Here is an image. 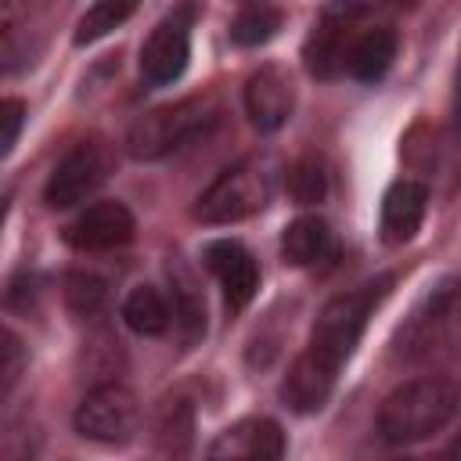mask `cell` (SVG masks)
Returning <instances> with one entry per match:
<instances>
[{
	"mask_svg": "<svg viewBox=\"0 0 461 461\" xmlns=\"http://www.w3.org/2000/svg\"><path fill=\"white\" fill-rule=\"evenodd\" d=\"M457 414V385L450 378H414L393 389L378 407V432L393 447L421 443L443 432Z\"/></svg>",
	"mask_w": 461,
	"mask_h": 461,
	"instance_id": "cell-1",
	"label": "cell"
},
{
	"mask_svg": "<svg viewBox=\"0 0 461 461\" xmlns=\"http://www.w3.org/2000/svg\"><path fill=\"white\" fill-rule=\"evenodd\" d=\"M389 288H393V274H382L375 281H364L353 292H342V295L328 299L321 306L317 321H313L306 353L313 360H321L328 371L339 375V367L353 357V349H357V342L367 328V317L375 313V306L385 299Z\"/></svg>",
	"mask_w": 461,
	"mask_h": 461,
	"instance_id": "cell-2",
	"label": "cell"
},
{
	"mask_svg": "<svg viewBox=\"0 0 461 461\" xmlns=\"http://www.w3.org/2000/svg\"><path fill=\"white\" fill-rule=\"evenodd\" d=\"M274 194V173L263 158H241L230 169H223L194 202L191 216L209 227L238 223L256 216Z\"/></svg>",
	"mask_w": 461,
	"mask_h": 461,
	"instance_id": "cell-3",
	"label": "cell"
},
{
	"mask_svg": "<svg viewBox=\"0 0 461 461\" xmlns=\"http://www.w3.org/2000/svg\"><path fill=\"white\" fill-rule=\"evenodd\" d=\"M216 119V108L209 97H184L176 104H162L144 112L130 133H126V151L140 162H158L184 148L194 133H202Z\"/></svg>",
	"mask_w": 461,
	"mask_h": 461,
	"instance_id": "cell-4",
	"label": "cell"
},
{
	"mask_svg": "<svg viewBox=\"0 0 461 461\" xmlns=\"http://www.w3.org/2000/svg\"><path fill=\"white\" fill-rule=\"evenodd\" d=\"M137 396L119 382L94 385L76 407V432L94 443H126L137 432Z\"/></svg>",
	"mask_w": 461,
	"mask_h": 461,
	"instance_id": "cell-5",
	"label": "cell"
},
{
	"mask_svg": "<svg viewBox=\"0 0 461 461\" xmlns=\"http://www.w3.org/2000/svg\"><path fill=\"white\" fill-rule=\"evenodd\" d=\"M112 169V158H108V148L97 144V140H83L76 144L58 166L54 173L47 176V187H43V202L50 209H72L79 205L86 194H94L104 176Z\"/></svg>",
	"mask_w": 461,
	"mask_h": 461,
	"instance_id": "cell-6",
	"label": "cell"
},
{
	"mask_svg": "<svg viewBox=\"0 0 461 461\" xmlns=\"http://www.w3.org/2000/svg\"><path fill=\"white\" fill-rule=\"evenodd\" d=\"M364 14V4L360 0H339L331 4L321 22L313 25L306 47H303V65L310 76L317 79H335L346 65V50L353 43V22Z\"/></svg>",
	"mask_w": 461,
	"mask_h": 461,
	"instance_id": "cell-7",
	"label": "cell"
},
{
	"mask_svg": "<svg viewBox=\"0 0 461 461\" xmlns=\"http://www.w3.org/2000/svg\"><path fill=\"white\" fill-rule=\"evenodd\" d=\"M191 58V7H176L162 18L140 47V76L151 86H166L184 76Z\"/></svg>",
	"mask_w": 461,
	"mask_h": 461,
	"instance_id": "cell-8",
	"label": "cell"
},
{
	"mask_svg": "<svg viewBox=\"0 0 461 461\" xmlns=\"http://www.w3.org/2000/svg\"><path fill=\"white\" fill-rule=\"evenodd\" d=\"M202 263L220 281L223 303H227L230 313H241L256 299V292H259V267H256V256L241 241H234V238L209 241L202 249Z\"/></svg>",
	"mask_w": 461,
	"mask_h": 461,
	"instance_id": "cell-9",
	"label": "cell"
},
{
	"mask_svg": "<svg viewBox=\"0 0 461 461\" xmlns=\"http://www.w3.org/2000/svg\"><path fill=\"white\" fill-rule=\"evenodd\" d=\"M295 108V79L285 65H259L245 79V112L259 133H274L292 119Z\"/></svg>",
	"mask_w": 461,
	"mask_h": 461,
	"instance_id": "cell-10",
	"label": "cell"
},
{
	"mask_svg": "<svg viewBox=\"0 0 461 461\" xmlns=\"http://www.w3.org/2000/svg\"><path fill=\"white\" fill-rule=\"evenodd\" d=\"M137 223H133V212L122 205V202H94L86 205L65 230V245L76 249V252H108V249H119L133 238Z\"/></svg>",
	"mask_w": 461,
	"mask_h": 461,
	"instance_id": "cell-11",
	"label": "cell"
},
{
	"mask_svg": "<svg viewBox=\"0 0 461 461\" xmlns=\"http://www.w3.org/2000/svg\"><path fill=\"white\" fill-rule=\"evenodd\" d=\"M209 457H227V461H245V457H259V461H277L285 457V432L274 418H241L234 425H227L205 450Z\"/></svg>",
	"mask_w": 461,
	"mask_h": 461,
	"instance_id": "cell-12",
	"label": "cell"
},
{
	"mask_svg": "<svg viewBox=\"0 0 461 461\" xmlns=\"http://www.w3.org/2000/svg\"><path fill=\"white\" fill-rule=\"evenodd\" d=\"M429 209V187L421 180H396L382 198V241L407 245Z\"/></svg>",
	"mask_w": 461,
	"mask_h": 461,
	"instance_id": "cell-13",
	"label": "cell"
},
{
	"mask_svg": "<svg viewBox=\"0 0 461 461\" xmlns=\"http://www.w3.org/2000/svg\"><path fill=\"white\" fill-rule=\"evenodd\" d=\"M335 371H328L321 360H313L306 349L292 360V367H288V375H285V382H281V400L295 411V414H317L324 403H328V396H331V389H335Z\"/></svg>",
	"mask_w": 461,
	"mask_h": 461,
	"instance_id": "cell-14",
	"label": "cell"
},
{
	"mask_svg": "<svg viewBox=\"0 0 461 461\" xmlns=\"http://www.w3.org/2000/svg\"><path fill=\"white\" fill-rule=\"evenodd\" d=\"M393 58H396V32L393 29H367V32L353 36L342 68L360 83H378L389 72Z\"/></svg>",
	"mask_w": 461,
	"mask_h": 461,
	"instance_id": "cell-15",
	"label": "cell"
},
{
	"mask_svg": "<svg viewBox=\"0 0 461 461\" xmlns=\"http://www.w3.org/2000/svg\"><path fill=\"white\" fill-rule=\"evenodd\" d=\"M331 252V227L321 216H299L281 230V256L292 267H313Z\"/></svg>",
	"mask_w": 461,
	"mask_h": 461,
	"instance_id": "cell-16",
	"label": "cell"
},
{
	"mask_svg": "<svg viewBox=\"0 0 461 461\" xmlns=\"http://www.w3.org/2000/svg\"><path fill=\"white\" fill-rule=\"evenodd\" d=\"M194 443V411L187 400H166L155 414V450L169 457H184Z\"/></svg>",
	"mask_w": 461,
	"mask_h": 461,
	"instance_id": "cell-17",
	"label": "cell"
},
{
	"mask_svg": "<svg viewBox=\"0 0 461 461\" xmlns=\"http://www.w3.org/2000/svg\"><path fill=\"white\" fill-rule=\"evenodd\" d=\"M122 321L137 335H166L169 328V299L155 285H137L122 303Z\"/></svg>",
	"mask_w": 461,
	"mask_h": 461,
	"instance_id": "cell-18",
	"label": "cell"
},
{
	"mask_svg": "<svg viewBox=\"0 0 461 461\" xmlns=\"http://www.w3.org/2000/svg\"><path fill=\"white\" fill-rule=\"evenodd\" d=\"M169 277H173V306H169V317L173 321L169 324H176L184 346H191V342H198L205 335V303L194 292V285L180 274V267L169 263Z\"/></svg>",
	"mask_w": 461,
	"mask_h": 461,
	"instance_id": "cell-19",
	"label": "cell"
},
{
	"mask_svg": "<svg viewBox=\"0 0 461 461\" xmlns=\"http://www.w3.org/2000/svg\"><path fill=\"white\" fill-rule=\"evenodd\" d=\"M137 7H140V0H94V4L83 11V18H79V25H76V32H72V43H76V47H86V43L104 40V36L115 32Z\"/></svg>",
	"mask_w": 461,
	"mask_h": 461,
	"instance_id": "cell-20",
	"label": "cell"
},
{
	"mask_svg": "<svg viewBox=\"0 0 461 461\" xmlns=\"http://www.w3.org/2000/svg\"><path fill=\"white\" fill-rule=\"evenodd\" d=\"M281 29V11L270 4H249L234 14L230 22V40L238 47H263L267 40H274Z\"/></svg>",
	"mask_w": 461,
	"mask_h": 461,
	"instance_id": "cell-21",
	"label": "cell"
},
{
	"mask_svg": "<svg viewBox=\"0 0 461 461\" xmlns=\"http://www.w3.org/2000/svg\"><path fill=\"white\" fill-rule=\"evenodd\" d=\"M65 303L76 317H97L108 303V285L97 274L86 270H68L65 274Z\"/></svg>",
	"mask_w": 461,
	"mask_h": 461,
	"instance_id": "cell-22",
	"label": "cell"
},
{
	"mask_svg": "<svg viewBox=\"0 0 461 461\" xmlns=\"http://www.w3.org/2000/svg\"><path fill=\"white\" fill-rule=\"evenodd\" d=\"M288 194L295 205H317L324 194H328V173L317 158H299L292 169H288Z\"/></svg>",
	"mask_w": 461,
	"mask_h": 461,
	"instance_id": "cell-23",
	"label": "cell"
},
{
	"mask_svg": "<svg viewBox=\"0 0 461 461\" xmlns=\"http://www.w3.org/2000/svg\"><path fill=\"white\" fill-rule=\"evenodd\" d=\"M40 40H36V22L29 25H11V29H0V76H11L18 72L22 65L32 61Z\"/></svg>",
	"mask_w": 461,
	"mask_h": 461,
	"instance_id": "cell-24",
	"label": "cell"
},
{
	"mask_svg": "<svg viewBox=\"0 0 461 461\" xmlns=\"http://www.w3.org/2000/svg\"><path fill=\"white\" fill-rule=\"evenodd\" d=\"M22 371H25V346L14 331L0 324V400H7V393L18 385Z\"/></svg>",
	"mask_w": 461,
	"mask_h": 461,
	"instance_id": "cell-25",
	"label": "cell"
},
{
	"mask_svg": "<svg viewBox=\"0 0 461 461\" xmlns=\"http://www.w3.org/2000/svg\"><path fill=\"white\" fill-rule=\"evenodd\" d=\"M22 126H25V101L22 97H0V158L14 148Z\"/></svg>",
	"mask_w": 461,
	"mask_h": 461,
	"instance_id": "cell-26",
	"label": "cell"
},
{
	"mask_svg": "<svg viewBox=\"0 0 461 461\" xmlns=\"http://www.w3.org/2000/svg\"><path fill=\"white\" fill-rule=\"evenodd\" d=\"M389 4H396V7H418L421 0H389Z\"/></svg>",
	"mask_w": 461,
	"mask_h": 461,
	"instance_id": "cell-27",
	"label": "cell"
},
{
	"mask_svg": "<svg viewBox=\"0 0 461 461\" xmlns=\"http://www.w3.org/2000/svg\"><path fill=\"white\" fill-rule=\"evenodd\" d=\"M4 216H7V202L0 198V227H4Z\"/></svg>",
	"mask_w": 461,
	"mask_h": 461,
	"instance_id": "cell-28",
	"label": "cell"
}]
</instances>
